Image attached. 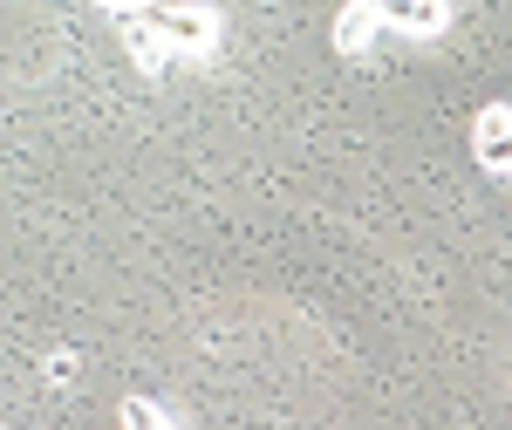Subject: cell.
Segmentation results:
<instances>
[{
  "mask_svg": "<svg viewBox=\"0 0 512 430\" xmlns=\"http://www.w3.org/2000/svg\"><path fill=\"white\" fill-rule=\"evenodd\" d=\"M383 21L403 28V35H444L451 7H444V0H403V7H383Z\"/></svg>",
  "mask_w": 512,
  "mask_h": 430,
  "instance_id": "obj_4",
  "label": "cell"
},
{
  "mask_svg": "<svg viewBox=\"0 0 512 430\" xmlns=\"http://www.w3.org/2000/svg\"><path fill=\"white\" fill-rule=\"evenodd\" d=\"M376 41H396V28L383 21V7H349V14L335 21V48H342V55H362V48H376Z\"/></svg>",
  "mask_w": 512,
  "mask_h": 430,
  "instance_id": "obj_3",
  "label": "cell"
},
{
  "mask_svg": "<svg viewBox=\"0 0 512 430\" xmlns=\"http://www.w3.org/2000/svg\"><path fill=\"white\" fill-rule=\"evenodd\" d=\"M472 151H478L485 171H499V178H506V171H512V110H485V117H478Z\"/></svg>",
  "mask_w": 512,
  "mask_h": 430,
  "instance_id": "obj_2",
  "label": "cell"
},
{
  "mask_svg": "<svg viewBox=\"0 0 512 430\" xmlns=\"http://www.w3.org/2000/svg\"><path fill=\"white\" fill-rule=\"evenodd\" d=\"M144 21H151L178 55H212V41H219V21H212L205 7H144Z\"/></svg>",
  "mask_w": 512,
  "mask_h": 430,
  "instance_id": "obj_1",
  "label": "cell"
},
{
  "mask_svg": "<svg viewBox=\"0 0 512 430\" xmlns=\"http://www.w3.org/2000/svg\"><path fill=\"white\" fill-rule=\"evenodd\" d=\"M117 424H123V430H178V424H171V417L158 410V403H151V396H123Z\"/></svg>",
  "mask_w": 512,
  "mask_h": 430,
  "instance_id": "obj_5",
  "label": "cell"
}]
</instances>
